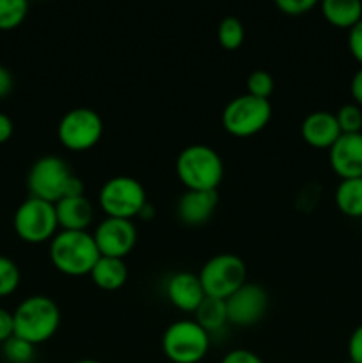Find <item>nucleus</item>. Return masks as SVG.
Wrapping results in <instances>:
<instances>
[{
    "instance_id": "nucleus-35",
    "label": "nucleus",
    "mask_w": 362,
    "mask_h": 363,
    "mask_svg": "<svg viewBox=\"0 0 362 363\" xmlns=\"http://www.w3.org/2000/svg\"><path fill=\"white\" fill-rule=\"evenodd\" d=\"M13 89V74L6 66H0V98H6Z\"/></svg>"
},
{
    "instance_id": "nucleus-29",
    "label": "nucleus",
    "mask_w": 362,
    "mask_h": 363,
    "mask_svg": "<svg viewBox=\"0 0 362 363\" xmlns=\"http://www.w3.org/2000/svg\"><path fill=\"white\" fill-rule=\"evenodd\" d=\"M348 48L355 60L362 66V18L348 32Z\"/></svg>"
},
{
    "instance_id": "nucleus-13",
    "label": "nucleus",
    "mask_w": 362,
    "mask_h": 363,
    "mask_svg": "<svg viewBox=\"0 0 362 363\" xmlns=\"http://www.w3.org/2000/svg\"><path fill=\"white\" fill-rule=\"evenodd\" d=\"M329 163L341 179L362 177V131L341 133L329 149Z\"/></svg>"
},
{
    "instance_id": "nucleus-32",
    "label": "nucleus",
    "mask_w": 362,
    "mask_h": 363,
    "mask_svg": "<svg viewBox=\"0 0 362 363\" xmlns=\"http://www.w3.org/2000/svg\"><path fill=\"white\" fill-rule=\"evenodd\" d=\"M14 335V319L13 312L0 307V344L9 340Z\"/></svg>"
},
{
    "instance_id": "nucleus-34",
    "label": "nucleus",
    "mask_w": 362,
    "mask_h": 363,
    "mask_svg": "<svg viewBox=\"0 0 362 363\" xmlns=\"http://www.w3.org/2000/svg\"><path fill=\"white\" fill-rule=\"evenodd\" d=\"M13 121L7 113L0 112V144H6L11 137H13Z\"/></svg>"
},
{
    "instance_id": "nucleus-19",
    "label": "nucleus",
    "mask_w": 362,
    "mask_h": 363,
    "mask_svg": "<svg viewBox=\"0 0 362 363\" xmlns=\"http://www.w3.org/2000/svg\"><path fill=\"white\" fill-rule=\"evenodd\" d=\"M322 13L336 27L351 28L362 18V4L358 0H323Z\"/></svg>"
},
{
    "instance_id": "nucleus-22",
    "label": "nucleus",
    "mask_w": 362,
    "mask_h": 363,
    "mask_svg": "<svg viewBox=\"0 0 362 363\" xmlns=\"http://www.w3.org/2000/svg\"><path fill=\"white\" fill-rule=\"evenodd\" d=\"M216 38L222 48L226 50H234L238 46H241L245 39V28L243 23L238 20L236 16H226L219 23L216 28Z\"/></svg>"
},
{
    "instance_id": "nucleus-3",
    "label": "nucleus",
    "mask_w": 362,
    "mask_h": 363,
    "mask_svg": "<svg viewBox=\"0 0 362 363\" xmlns=\"http://www.w3.org/2000/svg\"><path fill=\"white\" fill-rule=\"evenodd\" d=\"M13 319L14 335L38 346L55 335L60 325V311L50 296L34 294L20 301L13 312Z\"/></svg>"
},
{
    "instance_id": "nucleus-20",
    "label": "nucleus",
    "mask_w": 362,
    "mask_h": 363,
    "mask_svg": "<svg viewBox=\"0 0 362 363\" xmlns=\"http://www.w3.org/2000/svg\"><path fill=\"white\" fill-rule=\"evenodd\" d=\"M334 199L343 215L351 216V218H362V177L341 179Z\"/></svg>"
},
{
    "instance_id": "nucleus-17",
    "label": "nucleus",
    "mask_w": 362,
    "mask_h": 363,
    "mask_svg": "<svg viewBox=\"0 0 362 363\" xmlns=\"http://www.w3.org/2000/svg\"><path fill=\"white\" fill-rule=\"evenodd\" d=\"M55 213L59 227L64 230H87L89 223L94 216L92 202L82 195L64 197L55 202Z\"/></svg>"
},
{
    "instance_id": "nucleus-7",
    "label": "nucleus",
    "mask_w": 362,
    "mask_h": 363,
    "mask_svg": "<svg viewBox=\"0 0 362 363\" xmlns=\"http://www.w3.org/2000/svg\"><path fill=\"white\" fill-rule=\"evenodd\" d=\"M98 201L106 216L126 220L138 216L141 209L148 204L144 186L131 176H114L106 179L99 190Z\"/></svg>"
},
{
    "instance_id": "nucleus-27",
    "label": "nucleus",
    "mask_w": 362,
    "mask_h": 363,
    "mask_svg": "<svg viewBox=\"0 0 362 363\" xmlns=\"http://www.w3.org/2000/svg\"><path fill=\"white\" fill-rule=\"evenodd\" d=\"M273 77L268 71L256 69L247 77V92L258 98L268 99V96L273 92Z\"/></svg>"
},
{
    "instance_id": "nucleus-28",
    "label": "nucleus",
    "mask_w": 362,
    "mask_h": 363,
    "mask_svg": "<svg viewBox=\"0 0 362 363\" xmlns=\"http://www.w3.org/2000/svg\"><path fill=\"white\" fill-rule=\"evenodd\" d=\"M275 6L283 13L291 14V16H298V14H304L307 11H311L316 6V0H277Z\"/></svg>"
},
{
    "instance_id": "nucleus-5",
    "label": "nucleus",
    "mask_w": 362,
    "mask_h": 363,
    "mask_svg": "<svg viewBox=\"0 0 362 363\" xmlns=\"http://www.w3.org/2000/svg\"><path fill=\"white\" fill-rule=\"evenodd\" d=\"M209 337L195 319H180L163 332L162 350L174 363H197L208 353Z\"/></svg>"
},
{
    "instance_id": "nucleus-21",
    "label": "nucleus",
    "mask_w": 362,
    "mask_h": 363,
    "mask_svg": "<svg viewBox=\"0 0 362 363\" xmlns=\"http://www.w3.org/2000/svg\"><path fill=\"white\" fill-rule=\"evenodd\" d=\"M195 321L206 330V332L212 335V333L219 332L226 326V323H229L227 319V308H226V300H219V298L206 296L201 301L197 308H195Z\"/></svg>"
},
{
    "instance_id": "nucleus-23",
    "label": "nucleus",
    "mask_w": 362,
    "mask_h": 363,
    "mask_svg": "<svg viewBox=\"0 0 362 363\" xmlns=\"http://www.w3.org/2000/svg\"><path fill=\"white\" fill-rule=\"evenodd\" d=\"M28 13L25 0H0V30L16 28Z\"/></svg>"
},
{
    "instance_id": "nucleus-16",
    "label": "nucleus",
    "mask_w": 362,
    "mask_h": 363,
    "mask_svg": "<svg viewBox=\"0 0 362 363\" xmlns=\"http://www.w3.org/2000/svg\"><path fill=\"white\" fill-rule=\"evenodd\" d=\"M167 296L181 311L195 312L206 298V293L199 275L192 272H177L167 280Z\"/></svg>"
},
{
    "instance_id": "nucleus-15",
    "label": "nucleus",
    "mask_w": 362,
    "mask_h": 363,
    "mask_svg": "<svg viewBox=\"0 0 362 363\" xmlns=\"http://www.w3.org/2000/svg\"><path fill=\"white\" fill-rule=\"evenodd\" d=\"M216 204H219L216 190H187L177 199V218L187 225H201L212 218Z\"/></svg>"
},
{
    "instance_id": "nucleus-30",
    "label": "nucleus",
    "mask_w": 362,
    "mask_h": 363,
    "mask_svg": "<svg viewBox=\"0 0 362 363\" xmlns=\"http://www.w3.org/2000/svg\"><path fill=\"white\" fill-rule=\"evenodd\" d=\"M220 363H265L259 354H256L254 351L243 350V347H238V350H231L229 353L224 354L222 362Z\"/></svg>"
},
{
    "instance_id": "nucleus-33",
    "label": "nucleus",
    "mask_w": 362,
    "mask_h": 363,
    "mask_svg": "<svg viewBox=\"0 0 362 363\" xmlns=\"http://www.w3.org/2000/svg\"><path fill=\"white\" fill-rule=\"evenodd\" d=\"M350 92L351 98H353L355 105L362 106V66L355 71V74L351 77L350 82Z\"/></svg>"
},
{
    "instance_id": "nucleus-14",
    "label": "nucleus",
    "mask_w": 362,
    "mask_h": 363,
    "mask_svg": "<svg viewBox=\"0 0 362 363\" xmlns=\"http://www.w3.org/2000/svg\"><path fill=\"white\" fill-rule=\"evenodd\" d=\"M300 133L302 138L312 147L330 149L334 142L341 137V128L336 113L329 110H316L302 121Z\"/></svg>"
},
{
    "instance_id": "nucleus-10",
    "label": "nucleus",
    "mask_w": 362,
    "mask_h": 363,
    "mask_svg": "<svg viewBox=\"0 0 362 363\" xmlns=\"http://www.w3.org/2000/svg\"><path fill=\"white\" fill-rule=\"evenodd\" d=\"M103 133V121L96 110L78 106L70 110L59 121L57 135L64 147L71 151H85L98 144Z\"/></svg>"
},
{
    "instance_id": "nucleus-4",
    "label": "nucleus",
    "mask_w": 362,
    "mask_h": 363,
    "mask_svg": "<svg viewBox=\"0 0 362 363\" xmlns=\"http://www.w3.org/2000/svg\"><path fill=\"white\" fill-rule=\"evenodd\" d=\"M176 174L187 190H216L224 177V162L206 144H190L177 155Z\"/></svg>"
},
{
    "instance_id": "nucleus-25",
    "label": "nucleus",
    "mask_w": 362,
    "mask_h": 363,
    "mask_svg": "<svg viewBox=\"0 0 362 363\" xmlns=\"http://www.w3.org/2000/svg\"><path fill=\"white\" fill-rule=\"evenodd\" d=\"M21 280L20 268L13 259L0 255V296H9L18 289Z\"/></svg>"
},
{
    "instance_id": "nucleus-37",
    "label": "nucleus",
    "mask_w": 362,
    "mask_h": 363,
    "mask_svg": "<svg viewBox=\"0 0 362 363\" xmlns=\"http://www.w3.org/2000/svg\"><path fill=\"white\" fill-rule=\"evenodd\" d=\"M75 363H102V362L92 360V358H82V360H77Z\"/></svg>"
},
{
    "instance_id": "nucleus-12",
    "label": "nucleus",
    "mask_w": 362,
    "mask_h": 363,
    "mask_svg": "<svg viewBox=\"0 0 362 363\" xmlns=\"http://www.w3.org/2000/svg\"><path fill=\"white\" fill-rule=\"evenodd\" d=\"M99 254L106 257L123 259L137 243V229L133 222L126 218L106 216L96 225L92 233Z\"/></svg>"
},
{
    "instance_id": "nucleus-11",
    "label": "nucleus",
    "mask_w": 362,
    "mask_h": 363,
    "mask_svg": "<svg viewBox=\"0 0 362 363\" xmlns=\"http://www.w3.org/2000/svg\"><path fill=\"white\" fill-rule=\"evenodd\" d=\"M227 319L238 326L256 325L268 311V293L263 286L245 282L226 300Z\"/></svg>"
},
{
    "instance_id": "nucleus-2",
    "label": "nucleus",
    "mask_w": 362,
    "mask_h": 363,
    "mask_svg": "<svg viewBox=\"0 0 362 363\" xmlns=\"http://www.w3.org/2000/svg\"><path fill=\"white\" fill-rule=\"evenodd\" d=\"M102 257L94 236L87 230H57L50 241V259L60 273L70 277L91 275Z\"/></svg>"
},
{
    "instance_id": "nucleus-6",
    "label": "nucleus",
    "mask_w": 362,
    "mask_h": 363,
    "mask_svg": "<svg viewBox=\"0 0 362 363\" xmlns=\"http://www.w3.org/2000/svg\"><path fill=\"white\" fill-rule=\"evenodd\" d=\"M206 296L227 300L247 282V266L234 254H216L204 262L199 272Z\"/></svg>"
},
{
    "instance_id": "nucleus-1",
    "label": "nucleus",
    "mask_w": 362,
    "mask_h": 363,
    "mask_svg": "<svg viewBox=\"0 0 362 363\" xmlns=\"http://www.w3.org/2000/svg\"><path fill=\"white\" fill-rule=\"evenodd\" d=\"M27 186L31 197L43 199L52 204L64 197L84 194V183L71 170L62 158L53 155L41 156L35 160L27 174Z\"/></svg>"
},
{
    "instance_id": "nucleus-8",
    "label": "nucleus",
    "mask_w": 362,
    "mask_h": 363,
    "mask_svg": "<svg viewBox=\"0 0 362 363\" xmlns=\"http://www.w3.org/2000/svg\"><path fill=\"white\" fill-rule=\"evenodd\" d=\"M272 105L268 99L252 94H241L231 99L222 110V124L231 135L251 137L268 124Z\"/></svg>"
},
{
    "instance_id": "nucleus-9",
    "label": "nucleus",
    "mask_w": 362,
    "mask_h": 363,
    "mask_svg": "<svg viewBox=\"0 0 362 363\" xmlns=\"http://www.w3.org/2000/svg\"><path fill=\"white\" fill-rule=\"evenodd\" d=\"M14 230L27 243L52 240L59 229L55 204L38 197H28L18 206L13 218Z\"/></svg>"
},
{
    "instance_id": "nucleus-31",
    "label": "nucleus",
    "mask_w": 362,
    "mask_h": 363,
    "mask_svg": "<svg viewBox=\"0 0 362 363\" xmlns=\"http://www.w3.org/2000/svg\"><path fill=\"white\" fill-rule=\"evenodd\" d=\"M348 357L351 363H362V325L357 326L348 339Z\"/></svg>"
},
{
    "instance_id": "nucleus-26",
    "label": "nucleus",
    "mask_w": 362,
    "mask_h": 363,
    "mask_svg": "<svg viewBox=\"0 0 362 363\" xmlns=\"http://www.w3.org/2000/svg\"><path fill=\"white\" fill-rule=\"evenodd\" d=\"M341 133H361L362 131V106L346 103L336 112Z\"/></svg>"
},
{
    "instance_id": "nucleus-24",
    "label": "nucleus",
    "mask_w": 362,
    "mask_h": 363,
    "mask_svg": "<svg viewBox=\"0 0 362 363\" xmlns=\"http://www.w3.org/2000/svg\"><path fill=\"white\" fill-rule=\"evenodd\" d=\"M35 346L13 335L9 340L2 344V354L9 363H31L34 360Z\"/></svg>"
},
{
    "instance_id": "nucleus-36",
    "label": "nucleus",
    "mask_w": 362,
    "mask_h": 363,
    "mask_svg": "<svg viewBox=\"0 0 362 363\" xmlns=\"http://www.w3.org/2000/svg\"><path fill=\"white\" fill-rule=\"evenodd\" d=\"M153 215H155V209H153L151 206H149V202H148V204L144 206V208L141 209V213H138V216H141V218H144V220L151 218Z\"/></svg>"
},
{
    "instance_id": "nucleus-38",
    "label": "nucleus",
    "mask_w": 362,
    "mask_h": 363,
    "mask_svg": "<svg viewBox=\"0 0 362 363\" xmlns=\"http://www.w3.org/2000/svg\"><path fill=\"white\" fill-rule=\"evenodd\" d=\"M348 363H351V362H348Z\"/></svg>"
},
{
    "instance_id": "nucleus-18",
    "label": "nucleus",
    "mask_w": 362,
    "mask_h": 363,
    "mask_svg": "<svg viewBox=\"0 0 362 363\" xmlns=\"http://www.w3.org/2000/svg\"><path fill=\"white\" fill-rule=\"evenodd\" d=\"M91 279L99 289L116 291L126 284L128 268L124 259L102 255L91 272Z\"/></svg>"
}]
</instances>
